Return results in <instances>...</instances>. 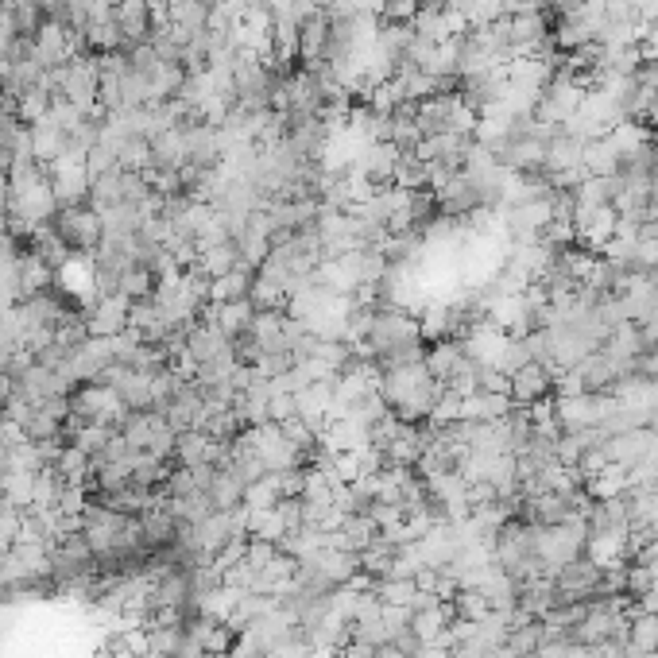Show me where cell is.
<instances>
[{"instance_id":"7c38bea8","label":"cell","mask_w":658,"mask_h":658,"mask_svg":"<svg viewBox=\"0 0 658 658\" xmlns=\"http://www.w3.org/2000/svg\"><path fill=\"white\" fill-rule=\"evenodd\" d=\"M279 500H283V492H279L275 473H268V477H260L256 484L244 488V508L248 511H268V508H275Z\"/></svg>"},{"instance_id":"ba28073f","label":"cell","mask_w":658,"mask_h":658,"mask_svg":"<svg viewBox=\"0 0 658 658\" xmlns=\"http://www.w3.org/2000/svg\"><path fill=\"white\" fill-rule=\"evenodd\" d=\"M31 128V148H35V159L43 163V167H51L55 159H59L62 151H66V144H70V136L62 132L59 124H51V120H35V124H28Z\"/></svg>"},{"instance_id":"277c9868","label":"cell","mask_w":658,"mask_h":658,"mask_svg":"<svg viewBox=\"0 0 658 658\" xmlns=\"http://www.w3.org/2000/svg\"><path fill=\"white\" fill-rule=\"evenodd\" d=\"M655 442L658 434H651L647 426H639V430H628V434H616V438H608V461L612 465H620L624 473H635L651 453H655Z\"/></svg>"},{"instance_id":"52a82bcc","label":"cell","mask_w":658,"mask_h":658,"mask_svg":"<svg viewBox=\"0 0 658 658\" xmlns=\"http://www.w3.org/2000/svg\"><path fill=\"white\" fill-rule=\"evenodd\" d=\"M376 539H380V527H376L372 515H341V523H337V542H341V550L360 554V550H368Z\"/></svg>"},{"instance_id":"5b68a950","label":"cell","mask_w":658,"mask_h":658,"mask_svg":"<svg viewBox=\"0 0 658 658\" xmlns=\"http://www.w3.org/2000/svg\"><path fill=\"white\" fill-rule=\"evenodd\" d=\"M198 318L213 322V326L221 329V333H225L229 341H237L240 333H248V326L256 322V306H252L248 299H237V302H206Z\"/></svg>"},{"instance_id":"ac0fdd59","label":"cell","mask_w":658,"mask_h":658,"mask_svg":"<svg viewBox=\"0 0 658 658\" xmlns=\"http://www.w3.org/2000/svg\"><path fill=\"white\" fill-rule=\"evenodd\" d=\"M35 4L43 8V16H55V12H59L62 4H66V0H35Z\"/></svg>"},{"instance_id":"8fae6325","label":"cell","mask_w":658,"mask_h":658,"mask_svg":"<svg viewBox=\"0 0 658 658\" xmlns=\"http://www.w3.org/2000/svg\"><path fill=\"white\" fill-rule=\"evenodd\" d=\"M585 171H589V175H604V179L620 171V159H616V151H612V144H608L604 136L585 144Z\"/></svg>"},{"instance_id":"7a4b0ae2","label":"cell","mask_w":658,"mask_h":658,"mask_svg":"<svg viewBox=\"0 0 658 658\" xmlns=\"http://www.w3.org/2000/svg\"><path fill=\"white\" fill-rule=\"evenodd\" d=\"M600 577H604V569L581 554V558L554 569V589H558L562 604H585V600H600Z\"/></svg>"},{"instance_id":"9c48e42d","label":"cell","mask_w":658,"mask_h":658,"mask_svg":"<svg viewBox=\"0 0 658 658\" xmlns=\"http://www.w3.org/2000/svg\"><path fill=\"white\" fill-rule=\"evenodd\" d=\"M244 480L237 477V473H229V469H217V477H213V484L206 488V496H210L213 511H237L240 504H244Z\"/></svg>"},{"instance_id":"9a60e30c","label":"cell","mask_w":658,"mask_h":658,"mask_svg":"<svg viewBox=\"0 0 658 658\" xmlns=\"http://www.w3.org/2000/svg\"><path fill=\"white\" fill-rule=\"evenodd\" d=\"M639 51H643V62L658 59V16L643 24V35H639Z\"/></svg>"},{"instance_id":"e0dca14e","label":"cell","mask_w":658,"mask_h":658,"mask_svg":"<svg viewBox=\"0 0 658 658\" xmlns=\"http://www.w3.org/2000/svg\"><path fill=\"white\" fill-rule=\"evenodd\" d=\"M372 658H407L403 655V651H399V647H395V643H380V647H372Z\"/></svg>"},{"instance_id":"5bb4252c","label":"cell","mask_w":658,"mask_h":658,"mask_svg":"<svg viewBox=\"0 0 658 658\" xmlns=\"http://www.w3.org/2000/svg\"><path fill=\"white\" fill-rule=\"evenodd\" d=\"M47 113H51V97L39 90V86L20 97V124H35V120H43Z\"/></svg>"},{"instance_id":"4fadbf2b","label":"cell","mask_w":658,"mask_h":658,"mask_svg":"<svg viewBox=\"0 0 658 658\" xmlns=\"http://www.w3.org/2000/svg\"><path fill=\"white\" fill-rule=\"evenodd\" d=\"M395 186H403V190H426V186H430L426 163H422L415 151H403V155H399V167H395Z\"/></svg>"},{"instance_id":"30bf717a","label":"cell","mask_w":658,"mask_h":658,"mask_svg":"<svg viewBox=\"0 0 658 658\" xmlns=\"http://www.w3.org/2000/svg\"><path fill=\"white\" fill-rule=\"evenodd\" d=\"M244 531L252 535V539H264V542H283L287 535V523H283V515L279 508H268V511H248V523H244Z\"/></svg>"},{"instance_id":"8992f818","label":"cell","mask_w":658,"mask_h":658,"mask_svg":"<svg viewBox=\"0 0 658 658\" xmlns=\"http://www.w3.org/2000/svg\"><path fill=\"white\" fill-rule=\"evenodd\" d=\"M585 167V140L569 136V132H554L550 144H546V163H542V175H566V171H581Z\"/></svg>"},{"instance_id":"6da1fadb","label":"cell","mask_w":658,"mask_h":658,"mask_svg":"<svg viewBox=\"0 0 658 658\" xmlns=\"http://www.w3.org/2000/svg\"><path fill=\"white\" fill-rule=\"evenodd\" d=\"M51 229L59 233L70 252H82V256H93L105 240V221L93 206H59Z\"/></svg>"},{"instance_id":"3957f363","label":"cell","mask_w":658,"mask_h":658,"mask_svg":"<svg viewBox=\"0 0 658 658\" xmlns=\"http://www.w3.org/2000/svg\"><path fill=\"white\" fill-rule=\"evenodd\" d=\"M508 395L515 407H535L542 399H554V372L546 368V364H523L519 372H511L508 376Z\"/></svg>"},{"instance_id":"2e32d148","label":"cell","mask_w":658,"mask_h":658,"mask_svg":"<svg viewBox=\"0 0 658 658\" xmlns=\"http://www.w3.org/2000/svg\"><path fill=\"white\" fill-rule=\"evenodd\" d=\"M635 74H639V78H643V82H647V86L658 93V59H647L643 66H639V70H635Z\"/></svg>"}]
</instances>
